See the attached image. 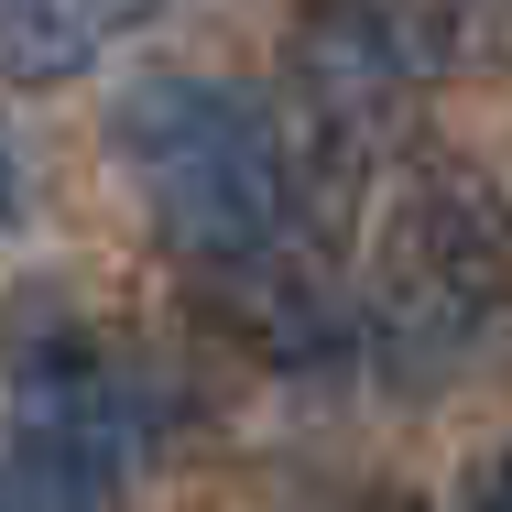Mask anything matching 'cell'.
Masks as SVG:
<instances>
[{"instance_id": "6da1fadb", "label": "cell", "mask_w": 512, "mask_h": 512, "mask_svg": "<svg viewBox=\"0 0 512 512\" xmlns=\"http://www.w3.org/2000/svg\"><path fill=\"white\" fill-rule=\"evenodd\" d=\"M109 153L120 175L142 186L153 229L186 251V262H262L284 240V207H295V175H284V131L273 109L240 99L229 77H142L131 99L109 109Z\"/></svg>"}, {"instance_id": "7a4b0ae2", "label": "cell", "mask_w": 512, "mask_h": 512, "mask_svg": "<svg viewBox=\"0 0 512 512\" xmlns=\"http://www.w3.org/2000/svg\"><path fill=\"white\" fill-rule=\"evenodd\" d=\"M142 404L88 338H55L11 371V425H0V512H120L131 491Z\"/></svg>"}, {"instance_id": "3957f363", "label": "cell", "mask_w": 512, "mask_h": 512, "mask_svg": "<svg viewBox=\"0 0 512 512\" xmlns=\"http://www.w3.org/2000/svg\"><path fill=\"white\" fill-rule=\"evenodd\" d=\"M491 306H512V207L480 175H425L393 207L382 251V327L404 349H458Z\"/></svg>"}, {"instance_id": "277c9868", "label": "cell", "mask_w": 512, "mask_h": 512, "mask_svg": "<svg viewBox=\"0 0 512 512\" xmlns=\"http://www.w3.org/2000/svg\"><path fill=\"white\" fill-rule=\"evenodd\" d=\"M284 77H295V109H306L316 153L327 164H371L404 88H414V44L382 0H306L295 44H284Z\"/></svg>"}, {"instance_id": "5b68a950", "label": "cell", "mask_w": 512, "mask_h": 512, "mask_svg": "<svg viewBox=\"0 0 512 512\" xmlns=\"http://www.w3.org/2000/svg\"><path fill=\"white\" fill-rule=\"evenodd\" d=\"M120 0H0V77L11 88H66L77 66H99Z\"/></svg>"}, {"instance_id": "8992f818", "label": "cell", "mask_w": 512, "mask_h": 512, "mask_svg": "<svg viewBox=\"0 0 512 512\" xmlns=\"http://www.w3.org/2000/svg\"><path fill=\"white\" fill-rule=\"evenodd\" d=\"M469 512H512V447H502V458H480V469H469Z\"/></svg>"}, {"instance_id": "52a82bcc", "label": "cell", "mask_w": 512, "mask_h": 512, "mask_svg": "<svg viewBox=\"0 0 512 512\" xmlns=\"http://www.w3.org/2000/svg\"><path fill=\"white\" fill-rule=\"evenodd\" d=\"M0 229H22V153H11V131H0Z\"/></svg>"}, {"instance_id": "ba28073f", "label": "cell", "mask_w": 512, "mask_h": 512, "mask_svg": "<svg viewBox=\"0 0 512 512\" xmlns=\"http://www.w3.org/2000/svg\"><path fill=\"white\" fill-rule=\"evenodd\" d=\"M360 512H425V502H360Z\"/></svg>"}]
</instances>
